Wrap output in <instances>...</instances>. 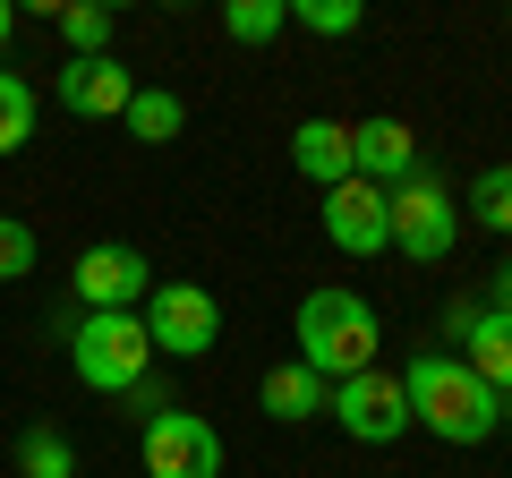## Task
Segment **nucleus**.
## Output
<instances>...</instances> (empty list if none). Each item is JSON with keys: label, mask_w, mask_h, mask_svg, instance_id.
<instances>
[{"label": "nucleus", "mask_w": 512, "mask_h": 478, "mask_svg": "<svg viewBox=\"0 0 512 478\" xmlns=\"http://www.w3.org/2000/svg\"><path fill=\"white\" fill-rule=\"evenodd\" d=\"M291 26H308V35H359V0H291Z\"/></svg>", "instance_id": "nucleus-21"}, {"label": "nucleus", "mask_w": 512, "mask_h": 478, "mask_svg": "<svg viewBox=\"0 0 512 478\" xmlns=\"http://www.w3.org/2000/svg\"><path fill=\"white\" fill-rule=\"evenodd\" d=\"M461 368H470L495 402H512V316H504V308H487V299H478L470 333H461Z\"/></svg>", "instance_id": "nucleus-12"}, {"label": "nucleus", "mask_w": 512, "mask_h": 478, "mask_svg": "<svg viewBox=\"0 0 512 478\" xmlns=\"http://www.w3.org/2000/svg\"><path fill=\"white\" fill-rule=\"evenodd\" d=\"M9 35H18V9H9V0H0V43H9Z\"/></svg>", "instance_id": "nucleus-24"}, {"label": "nucleus", "mask_w": 512, "mask_h": 478, "mask_svg": "<svg viewBox=\"0 0 512 478\" xmlns=\"http://www.w3.org/2000/svg\"><path fill=\"white\" fill-rule=\"evenodd\" d=\"M137 316H146V342L171 350V359H197V350L222 342V299L205 282H154Z\"/></svg>", "instance_id": "nucleus-5"}, {"label": "nucleus", "mask_w": 512, "mask_h": 478, "mask_svg": "<svg viewBox=\"0 0 512 478\" xmlns=\"http://www.w3.org/2000/svg\"><path fill=\"white\" fill-rule=\"evenodd\" d=\"M256 402H265V419H282V427H299V419H316V410L333 402V385L308 368V359H282L265 385H256Z\"/></svg>", "instance_id": "nucleus-14"}, {"label": "nucleus", "mask_w": 512, "mask_h": 478, "mask_svg": "<svg viewBox=\"0 0 512 478\" xmlns=\"http://www.w3.org/2000/svg\"><path fill=\"white\" fill-rule=\"evenodd\" d=\"M461 205H470V222H478L487 239H512V163H487Z\"/></svg>", "instance_id": "nucleus-16"}, {"label": "nucleus", "mask_w": 512, "mask_h": 478, "mask_svg": "<svg viewBox=\"0 0 512 478\" xmlns=\"http://www.w3.org/2000/svg\"><path fill=\"white\" fill-rule=\"evenodd\" d=\"M120 120H128V137H146V146H171V137L188 129V103H180V94H163V86H137V103H128Z\"/></svg>", "instance_id": "nucleus-15"}, {"label": "nucleus", "mask_w": 512, "mask_h": 478, "mask_svg": "<svg viewBox=\"0 0 512 478\" xmlns=\"http://www.w3.org/2000/svg\"><path fill=\"white\" fill-rule=\"evenodd\" d=\"M69 368L86 393H137L154 368V342H146V316H86L69 342Z\"/></svg>", "instance_id": "nucleus-4"}, {"label": "nucleus", "mask_w": 512, "mask_h": 478, "mask_svg": "<svg viewBox=\"0 0 512 478\" xmlns=\"http://www.w3.org/2000/svg\"><path fill=\"white\" fill-rule=\"evenodd\" d=\"M137 103V77L120 69V60H69L60 69V111H77V120H120V111Z\"/></svg>", "instance_id": "nucleus-10"}, {"label": "nucleus", "mask_w": 512, "mask_h": 478, "mask_svg": "<svg viewBox=\"0 0 512 478\" xmlns=\"http://www.w3.org/2000/svg\"><path fill=\"white\" fill-rule=\"evenodd\" d=\"M402 402H410V427H427L436 444H487L504 427V402L461 368V350H419L402 368Z\"/></svg>", "instance_id": "nucleus-1"}, {"label": "nucleus", "mask_w": 512, "mask_h": 478, "mask_svg": "<svg viewBox=\"0 0 512 478\" xmlns=\"http://www.w3.org/2000/svg\"><path fill=\"white\" fill-rule=\"evenodd\" d=\"M325 239L342 248V257H376V248H384V188L376 180L325 188Z\"/></svg>", "instance_id": "nucleus-9"}, {"label": "nucleus", "mask_w": 512, "mask_h": 478, "mask_svg": "<svg viewBox=\"0 0 512 478\" xmlns=\"http://www.w3.org/2000/svg\"><path fill=\"white\" fill-rule=\"evenodd\" d=\"M461 239V197L436 180V171H410L402 188H384V248H402L410 265H444Z\"/></svg>", "instance_id": "nucleus-3"}, {"label": "nucleus", "mask_w": 512, "mask_h": 478, "mask_svg": "<svg viewBox=\"0 0 512 478\" xmlns=\"http://www.w3.org/2000/svg\"><path fill=\"white\" fill-rule=\"evenodd\" d=\"M504 26H512V9H504Z\"/></svg>", "instance_id": "nucleus-25"}, {"label": "nucleus", "mask_w": 512, "mask_h": 478, "mask_svg": "<svg viewBox=\"0 0 512 478\" xmlns=\"http://www.w3.org/2000/svg\"><path fill=\"white\" fill-rule=\"evenodd\" d=\"M350 171L376 188H402L410 171H419V137H410V120H359L350 129Z\"/></svg>", "instance_id": "nucleus-11"}, {"label": "nucleus", "mask_w": 512, "mask_h": 478, "mask_svg": "<svg viewBox=\"0 0 512 478\" xmlns=\"http://www.w3.org/2000/svg\"><path fill=\"white\" fill-rule=\"evenodd\" d=\"M376 342H384V325H376V308H367L359 291L316 282V291L299 299V359H308L325 385H342V376L376 368Z\"/></svg>", "instance_id": "nucleus-2"}, {"label": "nucleus", "mask_w": 512, "mask_h": 478, "mask_svg": "<svg viewBox=\"0 0 512 478\" xmlns=\"http://www.w3.org/2000/svg\"><path fill=\"white\" fill-rule=\"evenodd\" d=\"M487 308H504V316H512V265H495V291H487Z\"/></svg>", "instance_id": "nucleus-23"}, {"label": "nucleus", "mask_w": 512, "mask_h": 478, "mask_svg": "<svg viewBox=\"0 0 512 478\" xmlns=\"http://www.w3.org/2000/svg\"><path fill=\"white\" fill-rule=\"evenodd\" d=\"M333 419H342L350 444H402L410 436V402H402V376H384V368H359L333 385Z\"/></svg>", "instance_id": "nucleus-6"}, {"label": "nucleus", "mask_w": 512, "mask_h": 478, "mask_svg": "<svg viewBox=\"0 0 512 478\" xmlns=\"http://www.w3.org/2000/svg\"><path fill=\"white\" fill-rule=\"evenodd\" d=\"M137 461H146V478H222V436L197 410H163L137 436Z\"/></svg>", "instance_id": "nucleus-8"}, {"label": "nucleus", "mask_w": 512, "mask_h": 478, "mask_svg": "<svg viewBox=\"0 0 512 478\" xmlns=\"http://www.w3.org/2000/svg\"><path fill=\"white\" fill-rule=\"evenodd\" d=\"M291 171H308L316 188L359 180V171H350V120H299L291 129Z\"/></svg>", "instance_id": "nucleus-13"}, {"label": "nucleus", "mask_w": 512, "mask_h": 478, "mask_svg": "<svg viewBox=\"0 0 512 478\" xmlns=\"http://www.w3.org/2000/svg\"><path fill=\"white\" fill-rule=\"evenodd\" d=\"M154 291V265L128 248V239H94L86 257H77V299H86V316H137Z\"/></svg>", "instance_id": "nucleus-7"}, {"label": "nucleus", "mask_w": 512, "mask_h": 478, "mask_svg": "<svg viewBox=\"0 0 512 478\" xmlns=\"http://www.w3.org/2000/svg\"><path fill=\"white\" fill-rule=\"evenodd\" d=\"M35 137V86L18 69H0V154H18Z\"/></svg>", "instance_id": "nucleus-19"}, {"label": "nucleus", "mask_w": 512, "mask_h": 478, "mask_svg": "<svg viewBox=\"0 0 512 478\" xmlns=\"http://www.w3.org/2000/svg\"><path fill=\"white\" fill-rule=\"evenodd\" d=\"M291 26V0H222V35L231 43H274Z\"/></svg>", "instance_id": "nucleus-17"}, {"label": "nucleus", "mask_w": 512, "mask_h": 478, "mask_svg": "<svg viewBox=\"0 0 512 478\" xmlns=\"http://www.w3.org/2000/svg\"><path fill=\"white\" fill-rule=\"evenodd\" d=\"M18 274H35V231L18 214H0V282H18Z\"/></svg>", "instance_id": "nucleus-22"}, {"label": "nucleus", "mask_w": 512, "mask_h": 478, "mask_svg": "<svg viewBox=\"0 0 512 478\" xmlns=\"http://www.w3.org/2000/svg\"><path fill=\"white\" fill-rule=\"evenodd\" d=\"M52 18H60V35H69L77 60H103V43H111V9L103 0H60Z\"/></svg>", "instance_id": "nucleus-18"}, {"label": "nucleus", "mask_w": 512, "mask_h": 478, "mask_svg": "<svg viewBox=\"0 0 512 478\" xmlns=\"http://www.w3.org/2000/svg\"><path fill=\"white\" fill-rule=\"evenodd\" d=\"M18 470L26 478H77L69 436H60V427H26V436H18Z\"/></svg>", "instance_id": "nucleus-20"}]
</instances>
